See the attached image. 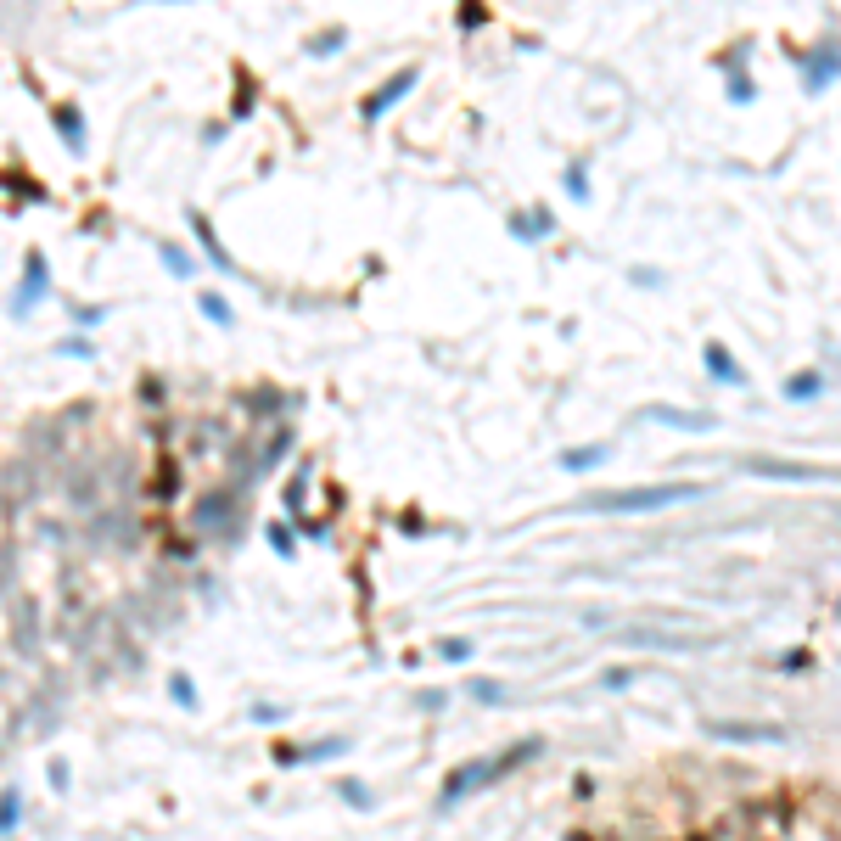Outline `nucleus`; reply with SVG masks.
Instances as JSON below:
<instances>
[{"mask_svg":"<svg viewBox=\"0 0 841 841\" xmlns=\"http://www.w3.org/2000/svg\"><path fill=\"white\" fill-rule=\"evenodd\" d=\"M707 483H651V488H612V494L578 499V511H662V505H685L701 499Z\"/></svg>","mask_w":841,"mask_h":841,"instance_id":"nucleus-1","label":"nucleus"},{"mask_svg":"<svg viewBox=\"0 0 841 841\" xmlns=\"http://www.w3.org/2000/svg\"><path fill=\"white\" fill-rule=\"evenodd\" d=\"M483 785H494V763L488 757H471V763H460L449 780H443V791H438V808L449 813L455 802H466L471 791H483Z\"/></svg>","mask_w":841,"mask_h":841,"instance_id":"nucleus-2","label":"nucleus"},{"mask_svg":"<svg viewBox=\"0 0 841 841\" xmlns=\"http://www.w3.org/2000/svg\"><path fill=\"white\" fill-rule=\"evenodd\" d=\"M45 298H51V264H45V253L34 247V253L23 258V286L12 292V314H29V309H40Z\"/></svg>","mask_w":841,"mask_h":841,"instance_id":"nucleus-3","label":"nucleus"},{"mask_svg":"<svg viewBox=\"0 0 841 841\" xmlns=\"http://www.w3.org/2000/svg\"><path fill=\"white\" fill-rule=\"evenodd\" d=\"M415 85H421V68H399L393 79H387V85H376L371 96H365V107H359V118H365V124H376V118H382L387 107H393V101H404V96H410Z\"/></svg>","mask_w":841,"mask_h":841,"instance_id":"nucleus-4","label":"nucleus"},{"mask_svg":"<svg viewBox=\"0 0 841 841\" xmlns=\"http://www.w3.org/2000/svg\"><path fill=\"white\" fill-rule=\"evenodd\" d=\"M797 62H802V85H808V96H819V90L830 85L841 73V51L836 45H813V51H797Z\"/></svg>","mask_w":841,"mask_h":841,"instance_id":"nucleus-5","label":"nucleus"},{"mask_svg":"<svg viewBox=\"0 0 841 841\" xmlns=\"http://www.w3.org/2000/svg\"><path fill=\"white\" fill-rule=\"evenodd\" d=\"M230 516H242V499H236V488H208L197 505V528H225Z\"/></svg>","mask_w":841,"mask_h":841,"instance_id":"nucleus-6","label":"nucleus"},{"mask_svg":"<svg viewBox=\"0 0 841 841\" xmlns=\"http://www.w3.org/2000/svg\"><path fill=\"white\" fill-rule=\"evenodd\" d=\"M51 124H57V135H62V146H68V152H85L90 129H85V113H79L73 101H57V107H51Z\"/></svg>","mask_w":841,"mask_h":841,"instance_id":"nucleus-7","label":"nucleus"},{"mask_svg":"<svg viewBox=\"0 0 841 841\" xmlns=\"http://www.w3.org/2000/svg\"><path fill=\"white\" fill-rule=\"evenodd\" d=\"M707 735H718V741H785L780 724H735V718H718V724H707Z\"/></svg>","mask_w":841,"mask_h":841,"instance_id":"nucleus-8","label":"nucleus"},{"mask_svg":"<svg viewBox=\"0 0 841 841\" xmlns=\"http://www.w3.org/2000/svg\"><path fill=\"white\" fill-rule=\"evenodd\" d=\"M348 752V735H326V741H309L303 752H292V746H281V763H331V757H343Z\"/></svg>","mask_w":841,"mask_h":841,"instance_id":"nucleus-9","label":"nucleus"},{"mask_svg":"<svg viewBox=\"0 0 841 841\" xmlns=\"http://www.w3.org/2000/svg\"><path fill=\"white\" fill-rule=\"evenodd\" d=\"M186 219H191V230H197V247H202V253H208V258H214V270H219V275H236V258H230V253H225V247H219L214 225H208V219H202V214H197V208H191V214H186Z\"/></svg>","mask_w":841,"mask_h":841,"instance_id":"nucleus-10","label":"nucleus"},{"mask_svg":"<svg viewBox=\"0 0 841 841\" xmlns=\"http://www.w3.org/2000/svg\"><path fill=\"white\" fill-rule=\"evenodd\" d=\"M701 359H707V371H713L724 387H746V371L735 365V354H729L724 343H707V354H701Z\"/></svg>","mask_w":841,"mask_h":841,"instance_id":"nucleus-11","label":"nucleus"},{"mask_svg":"<svg viewBox=\"0 0 841 841\" xmlns=\"http://www.w3.org/2000/svg\"><path fill=\"white\" fill-rule=\"evenodd\" d=\"M556 230V214L550 208H533V214H511V236H522V242H544Z\"/></svg>","mask_w":841,"mask_h":841,"instance_id":"nucleus-12","label":"nucleus"},{"mask_svg":"<svg viewBox=\"0 0 841 841\" xmlns=\"http://www.w3.org/2000/svg\"><path fill=\"white\" fill-rule=\"evenodd\" d=\"M17 825H23V791L6 785V791H0V836H12Z\"/></svg>","mask_w":841,"mask_h":841,"instance_id":"nucleus-13","label":"nucleus"},{"mask_svg":"<svg viewBox=\"0 0 841 841\" xmlns=\"http://www.w3.org/2000/svg\"><path fill=\"white\" fill-rule=\"evenodd\" d=\"M651 421H668V427H690V432H707V427H713V415H685V410H673V404H656Z\"/></svg>","mask_w":841,"mask_h":841,"instance_id":"nucleus-14","label":"nucleus"},{"mask_svg":"<svg viewBox=\"0 0 841 841\" xmlns=\"http://www.w3.org/2000/svg\"><path fill=\"white\" fill-rule=\"evenodd\" d=\"M600 460H606V443H584V449H567L561 466H567V471H589V466H600Z\"/></svg>","mask_w":841,"mask_h":841,"instance_id":"nucleus-15","label":"nucleus"},{"mask_svg":"<svg viewBox=\"0 0 841 841\" xmlns=\"http://www.w3.org/2000/svg\"><path fill=\"white\" fill-rule=\"evenodd\" d=\"M343 40H348V29H337V23H331V29H320L309 45H303V51H309V57H331V51H337Z\"/></svg>","mask_w":841,"mask_h":841,"instance_id":"nucleus-16","label":"nucleus"},{"mask_svg":"<svg viewBox=\"0 0 841 841\" xmlns=\"http://www.w3.org/2000/svg\"><path fill=\"white\" fill-rule=\"evenodd\" d=\"M197 309L208 314V320H214V326H236V314H230V303L219 298V292H202V298H197Z\"/></svg>","mask_w":841,"mask_h":841,"instance_id":"nucleus-17","label":"nucleus"},{"mask_svg":"<svg viewBox=\"0 0 841 841\" xmlns=\"http://www.w3.org/2000/svg\"><path fill=\"white\" fill-rule=\"evenodd\" d=\"M819 387H825V376H819V371H802V376H791V382H785V399H813Z\"/></svg>","mask_w":841,"mask_h":841,"instance_id":"nucleus-18","label":"nucleus"},{"mask_svg":"<svg viewBox=\"0 0 841 841\" xmlns=\"http://www.w3.org/2000/svg\"><path fill=\"white\" fill-rule=\"evenodd\" d=\"M169 696H174V707H186V713H197V685H191L186 673H169Z\"/></svg>","mask_w":841,"mask_h":841,"instance_id":"nucleus-19","label":"nucleus"},{"mask_svg":"<svg viewBox=\"0 0 841 841\" xmlns=\"http://www.w3.org/2000/svg\"><path fill=\"white\" fill-rule=\"evenodd\" d=\"M101 320H107V303H73V326L79 331L101 326Z\"/></svg>","mask_w":841,"mask_h":841,"instance_id":"nucleus-20","label":"nucleus"},{"mask_svg":"<svg viewBox=\"0 0 841 841\" xmlns=\"http://www.w3.org/2000/svg\"><path fill=\"white\" fill-rule=\"evenodd\" d=\"M303 494H309V466H303L298 477H292V488H286V511L292 516H303Z\"/></svg>","mask_w":841,"mask_h":841,"instance_id":"nucleus-21","label":"nucleus"},{"mask_svg":"<svg viewBox=\"0 0 841 841\" xmlns=\"http://www.w3.org/2000/svg\"><path fill=\"white\" fill-rule=\"evenodd\" d=\"M0 186H12L17 197H34V202L45 197V186H40V180H23V174H0Z\"/></svg>","mask_w":841,"mask_h":841,"instance_id":"nucleus-22","label":"nucleus"},{"mask_svg":"<svg viewBox=\"0 0 841 841\" xmlns=\"http://www.w3.org/2000/svg\"><path fill=\"white\" fill-rule=\"evenodd\" d=\"M337 791H343V802H354V808H371V785L365 780H343Z\"/></svg>","mask_w":841,"mask_h":841,"instance_id":"nucleus-23","label":"nucleus"},{"mask_svg":"<svg viewBox=\"0 0 841 841\" xmlns=\"http://www.w3.org/2000/svg\"><path fill=\"white\" fill-rule=\"evenodd\" d=\"M157 253H163V264H169L174 275H191V258L180 253V247H169V242H163V247H157Z\"/></svg>","mask_w":841,"mask_h":841,"instance_id":"nucleus-24","label":"nucleus"},{"mask_svg":"<svg viewBox=\"0 0 841 841\" xmlns=\"http://www.w3.org/2000/svg\"><path fill=\"white\" fill-rule=\"evenodd\" d=\"M438 656H443V662H466L471 640H438Z\"/></svg>","mask_w":841,"mask_h":841,"instance_id":"nucleus-25","label":"nucleus"},{"mask_svg":"<svg viewBox=\"0 0 841 841\" xmlns=\"http://www.w3.org/2000/svg\"><path fill=\"white\" fill-rule=\"evenodd\" d=\"M757 96V85L752 79H741V73H729V101H752Z\"/></svg>","mask_w":841,"mask_h":841,"instance_id":"nucleus-26","label":"nucleus"},{"mask_svg":"<svg viewBox=\"0 0 841 841\" xmlns=\"http://www.w3.org/2000/svg\"><path fill=\"white\" fill-rule=\"evenodd\" d=\"M270 544L281 550V556H292V550H298V544H292V528H286V522H275V528H270Z\"/></svg>","mask_w":841,"mask_h":841,"instance_id":"nucleus-27","label":"nucleus"},{"mask_svg":"<svg viewBox=\"0 0 841 841\" xmlns=\"http://www.w3.org/2000/svg\"><path fill=\"white\" fill-rule=\"evenodd\" d=\"M57 354H68V359H73V354H79V359H90L96 348H90L85 337H62V343H57Z\"/></svg>","mask_w":841,"mask_h":841,"instance_id":"nucleus-28","label":"nucleus"},{"mask_svg":"<svg viewBox=\"0 0 841 841\" xmlns=\"http://www.w3.org/2000/svg\"><path fill=\"white\" fill-rule=\"evenodd\" d=\"M45 769H51V791H68V763H62V757H51V763H45Z\"/></svg>","mask_w":841,"mask_h":841,"instance_id":"nucleus-29","label":"nucleus"},{"mask_svg":"<svg viewBox=\"0 0 841 841\" xmlns=\"http://www.w3.org/2000/svg\"><path fill=\"white\" fill-rule=\"evenodd\" d=\"M471 696H477V701H505V690L488 685V679H477V685H471Z\"/></svg>","mask_w":841,"mask_h":841,"instance_id":"nucleus-30","label":"nucleus"},{"mask_svg":"<svg viewBox=\"0 0 841 841\" xmlns=\"http://www.w3.org/2000/svg\"><path fill=\"white\" fill-rule=\"evenodd\" d=\"M567 191H572V197H589V186H584V169H567Z\"/></svg>","mask_w":841,"mask_h":841,"instance_id":"nucleus-31","label":"nucleus"},{"mask_svg":"<svg viewBox=\"0 0 841 841\" xmlns=\"http://www.w3.org/2000/svg\"><path fill=\"white\" fill-rule=\"evenodd\" d=\"M567 841H589V836H584V830H578V836H567Z\"/></svg>","mask_w":841,"mask_h":841,"instance_id":"nucleus-32","label":"nucleus"},{"mask_svg":"<svg viewBox=\"0 0 841 841\" xmlns=\"http://www.w3.org/2000/svg\"><path fill=\"white\" fill-rule=\"evenodd\" d=\"M836 617H841V600H836Z\"/></svg>","mask_w":841,"mask_h":841,"instance_id":"nucleus-33","label":"nucleus"}]
</instances>
